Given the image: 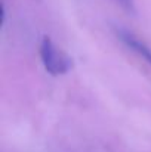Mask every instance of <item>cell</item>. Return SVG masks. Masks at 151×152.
<instances>
[{
	"label": "cell",
	"instance_id": "cell-3",
	"mask_svg": "<svg viewBox=\"0 0 151 152\" xmlns=\"http://www.w3.org/2000/svg\"><path fill=\"white\" fill-rule=\"evenodd\" d=\"M122 9H124L129 13H135L136 7H135V0H114Z\"/></svg>",
	"mask_w": 151,
	"mask_h": 152
},
{
	"label": "cell",
	"instance_id": "cell-2",
	"mask_svg": "<svg viewBox=\"0 0 151 152\" xmlns=\"http://www.w3.org/2000/svg\"><path fill=\"white\" fill-rule=\"evenodd\" d=\"M116 36L127 49L135 52L139 58H142L145 62H148L151 65V48L145 42L139 40L135 34H132L130 31L124 28H116Z\"/></svg>",
	"mask_w": 151,
	"mask_h": 152
},
{
	"label": "cell",
	"instance_id": "cell-1",
	"mask_svg": "<svg viewBox=\"0 0 151 152\" xmlns=\"http://www.w3.org/2000/svg\"><path fill=\"white\" fill-rule=\"evenodd\" d=\"M40 59L45 69L50 75H62L71 68L70 59L58 50L49 37H43L40 43Z\"/></svg>",
	"mask_w": 151,
	"mask_h": 152
}]
</instances>
